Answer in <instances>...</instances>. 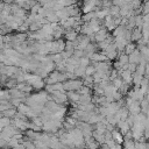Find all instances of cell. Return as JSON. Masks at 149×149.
Returning <instances> with one entry per match:
<instances>
[{"label":"cell","mask_w":149,"mask_h":149,"mask_svg":"<svg viewBox=\"0 0 149 149\" xmlns=\"http://www.w3.org/2000/svg\"><path fill=\"white\" fill-rule=\"evenodd\" d=\"M134 50H135V44H134V43H127V44H126V47H125L126 55H130Z\"/></svg>","instance_id":"cell-1"},{"label":"cell","mask_w":149,"mask_h":149,"mask_svg":"<svg viewBox=\"0 0 149 149\" xmlns=\"http://www.w3.org/2000/svg\"><path fill=\"white\" fill-rule=\"evenodd\" d=\"M76 36H77V34H76L74 31H72V33H68V34H66V38H68L69 41L74 40V38H76Z\"/></svg>","instance_id":"cell-2"}]
</instances>
